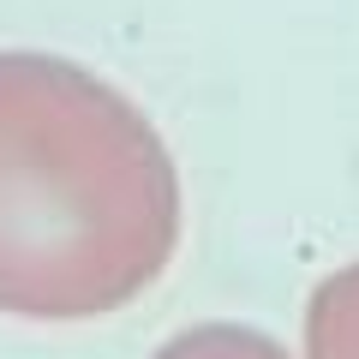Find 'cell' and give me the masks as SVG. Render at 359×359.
<instances>
[{"label": "cell", "instance_id": "obj_3", "mask_svg": "<svg viewBox=\"0 0 359 359\" xmlns=\"http://www.w3.org/2000/svg\"><path fill=\"white\" fill-rule=\"evenodd\" d=\"M156 359H287V347L245 323H198V330H180Z\"/></svg>", "mask_w": 359, "mask_h": 359}, {"label": "cell", "instance_id": "obj_1", "mask_svg": "<svg viewBox=\"0 0 359 359\" xmlns=\"http://www.w3.org/2000/svg\"><path fill=\"white\" fill-rule=\"evenodd\" d=\"M174 240L180 174L144 108L72 60L0 54V311H120Z\"/></svg>", "mask_w": 359, "mask_h": 359}, {"label": "cell", "instance_id": "obj_2", "mask_svg": "<svg viewBox=\"0 0 359 359\" xmlns=\"http://www.w3.org/2000/svg\"><path fill=\"white\" fill-rule=\"evenodd\" d=\"M306 359H359V264L335 269L306 306Z\"/></svg>", "mask_w": 359, "mask_h": 359}]
</instances>
